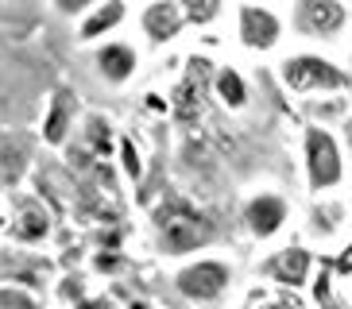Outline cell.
I'll return each instance as SVG.
<instances>
[{
  "mask_svg": "<svg viewBox=\"0 0 352 309\" xmlns=\"http://www.w3.org/2000/svg\"><path fill=\"white\" fill-rule=\"evenodd\" d=\"M23 166H28V147L16 135H0V190L20 182Z\"/></svg>",
  "mask_w": 352,
  "mask_h": 309,
  "instance_id": "16",
  "label": "cell"
},
{
  "mask_svg": "<svg viewBox=\"0 0 352 309\" xmlns=\"http://www.w3.org/2000/svg\"><path fill=\"white\" fill-rule=\"evenodd\" d=\"M94 66L97 73H101L104 85H113V89H120V85H128L135 78V70H140V51H135L132 43H101L94 54Z\"/></svg>",
  "mask_w": 352,
  "mask_h": 309,
  "instance_id": "10",
  "label": "cell"
},
{
  "mask_svg": "<svg viewBox=\"0 0 352 309\" xmlns=\"http://www.w3.org/2000/svg\"><path fill=\"white\" fill-rule=\"evenodd\" d=\"M8 232L12 247H28V251H39L54 232V216L47 209L39 194H16L12 197V209H8Z\"/></svg>",
  "mask_w": 352,
  "mask_h": 309,
  "instance_id": "5",
  "label": "cell"
},
{
  "mask_svg": "<svg viewBox=\"0 0 352 309\" xmlns=\"http://www.w3.org/2000/svg\"><path fill=\"white\" fill-rule=\"evenodd\" d=\"M240 216H244V228H248L256 240H271L287 228L290 205H287V197H279V194H256V197L244 201Z\"/></svg>",
  "mask_w": 352,
  "mask_h": 309,
  "instance_id": "9",
  "label": "cell"
},
{
  "mask_svg": "<svg viewBox=\"0 0 352 309\" xmlns=\"http://www.w3.org/2000/svg\"><path fill=\"white\" fill-rule=\"evenodd\" d=\"M310 271H314V255L302 244L283 247V251H275V255L263 263V275H267L271 282L287 286V290H302L310 282Z\"/></svg>",
  "mask_w": 352,
  "mask_h": 309,
  "instance_id": "11",
  "label": "cell"
},
{
  "mask_svg": "<svg viewBox=\"0 0 352 309\" xmlns=\"http://www.w3.org/2000/svg\"><path fill=\"white\" fill-rule=\"evenodd\" d=\"M236 39L244 51L267 54L283 43V16L263 4H240L236 8Z\"/></svg>",
  "mask_w": 352,
  "mask_h": 309,
  "instance_id": "8",
  "label": "cell"
},
{
  "mask_svg": "<svg viewBox=\"0 0 352 309\" xmlns=\"http://www.w3.org/2000/svg\"><path fill=\"white\" fill-rule=\"evenodd\" d=\"M279 78L294 97H337V93L352 89V73L344 70V66H337L333 58L314 54V51L290 54V58L283 62Z\"/></svg>",
  "mask_w": 352,
  "mask_h": 309,
  "instance_id": "2",
  "label": "cell"
},
{
  "mask_svg": "<svg viewBox=\"0 0 352 309\" xmlns=\"http://www.w3.org/2000/svg\"><path fill=\"white\" fill-rule=\"evenodd\" d=\"M302 163H306V182L314 194H329L344 178V151L337 135L321 124H310L302 132Z\"/></svg>",
  "mask_w": 352,
  "mask_h": 309,
  "instance_id": "3",
  "label": "cell"
},
{
  "mask_svg": "<svg viewBox=\"0 0 352 309\" xmlns=\"http://www.w3.org/2000/svg\"><path fill=\"white\" fill-rule=\"evenodd\" d=\"M54 278V263L28 247H0V286H20L32 294H47V282Z\"/></svg>",
  "mask_w": 352,
  "mask_h": 309,
  "instance_id": "7",
  "label": "cell"
},
{
  "mask_svg": "<svg viewBox=\"0 0 352 309\" xmlns=\"http://www.w3.org/2000/svg\"><path fill=\"white\" fill-rule=\"evenodd\" d=\"M85 154H94L97 163L116 154V135H113V124L104 116H89L85 120Z\"/></svg>",
  "mask_w": 352,
  "mask_h": 309,
  "instance_id": "17",
  "label": "cell"
},
{
  "mask_svg": "<svg viewBox=\"0 0 352 309\" xmlns=\"http://www.w3.org/2000/svg\"><path fill=\"white\" fill-rule=\"evenodd\" d=\"M178 8H182V20H186L190 27H209L213 20H221L225 4H221V0H186V4H178Z\"/></svg>",
  "mask_w": 352,
  "mask_h": 309,
  "instance_id": "19",
  "label": "cell"
},
{
  "mask_svg": "<svg viewBox=\"0 0 352 309\" xmlns=\"http://www.w3.org/2000/svg\"><path fill=\"white\" fill-rule=\"evenodd\" d=\"M349 23H352V4H349ZM349 73H352V58H349Z\"/></svg>",
  "mask_w": 352,
  "mask_h": 309,
  "instance_id": "26",
  "label": "cell"
},
{
  "mask_svg": "<svg viewBox=\"0 0 352 309\" xmlns=\"http://www.w3.org/2000/svg\"><path fill=\"white\" fill-rule=\"evenodd\" d=\"M213 93H217V101L232 113H240L244 104H248V82H244V73L236 66H221L213 73Z\"/></svg>",
  "mask_w": 352,
  "mask_h": 309,
  "instance_id": "15",
  "label": "cell"
},
{
  "mask_svg": "<svg viewBox=\"0 0 352 309\" xmlns=\"http://www.w3.org/2000/svg\"><path fill=\"white\" fill-rule=\"evenodd\" d=\"M175 290L186 301H194V306H217L232 290V267H228L225 259H213V255L190 259L186 267H178Z\"/></svg>",
  "mask_w": 352,
  "mask_h": 309,
  "instance_id": "4",
  "label": "cell"
},
{
  "mask_svg": "<svg viewBox=\"0 0 352 309\" xmlns=\"http://www.w3.org/2000/svg\"><path fill=\"white\" fill-rule=\"evenodd\" d=\"M140 31L147 35V43L155 47H166L170 39H178L186 31V20H182V8L175 0H151L144 12H140Z\"/></svg>",
  "mask_w": 352,
  "mask_h": 309,
  "instance_id": "12",
  "label": "cell"
},
{
  "mask_svg": "<svg viewBox=\"0 0 352 309\" xmlns=\"http://www.w3.org/2000/svg\"><path fill=\"white\" fill-rule=\"evenodd\" d=\"M74 120H78V101H74L70 89H54L51 101H47V113H43V144L47 147H66L74 132Z\"/></svg>",
  "mask_w": 352,
  "mask_h": 309,
  "instance_id": "13",
  "label": "cell"
},
{
  "mask_svg": "<svg viewBox=\"0 0 352 309\" xmlns=\"http://www.w3.org/2000/svg\"><path fill=\"white\" fill-rule=\"evenodd\" d=\"M116 159H120V170L128 182H144V154H140V144L132 135H116Z\"/></svg>",
  "mask_w": 352,
  "mask_h": 309,
  "instance_id": "18",
  "label": "cell"
},
{
  "mask_svg": "<svg viewBox=\"0 0 352 309\" xmlns=\"http://www.w3.org/2000/svg\"><path fill=\"white\" fill-rule=\"evenodd\" d=\"M124 309H155V306H151V301H144V298H135V301H128Z\"/></svg>",
  "mask_w": 352,
  "mask_h": 309,
  "instance_id": "24",
  "label": "cell"
},
{
  "mask_svg": "<svg viewBox=\"0 0 352 309\" xmlns=\"http://www.w3.org/2000/svg\"><path fill=\"white\" fill-rule=\"evenodd\" d=\"M244 309H283V306H279V301H267L263 294H252V298L244 301Z\"/></svg>",
  "mask_w": 352,
  "mask_h": 309,
  "instance_id": "23",
  "label": "cell"
},
{
  "mask_svg": "<svg viewBox=\"0 0 352 309\" xmlns=\"http://www.w3.org/2000/svg\"><path fill=\"white\" fill-rule=\"evenodd\" d=\"M290 23H294L298 35L318 39V43H337L341 31L352 27L349 4H341V0H298V4L290 8Z\"/></svg>",
  "mask_w": 352,
  "mask_h": 309,
  "instance_id": "6",
  "label": "cell"
},
{
  "mask_svg": "<svg viewBox=\"0 0 352 309\" xmlns=\"http://www.w3.org/2000/svg\"><path fill=\"white\" fill-rule=\"evenodd\" d=\"M124 20H128V4L124 0H97L94 8L82 16V23H78V39L97 43V39H104V35H113Z\"/></svg>",
  "mask_w": 352,
  "mask_h": 309,
  "instance_id": "14",
  "label": "cell"
},
{
  "mask_svg": "<svg viewBox=\"0 0 352 309\" xmlns=\"http://www.w3.org/2000/svg\"><path fill=\"white\" fill-rule=\"evenodd\" d=\"M70 309H116V301L109 298V294H85V298Z\"/></svg>",
  "mask_w": 352,
  "mask_h": 309,
  "instance_id": "22",
  "label": "cell"
},
{
  "mask_svg": "<svg viewBox=\"0 0 352 309\" xmlns=\"http://www.w3.org/2000/svg\"><path fill=\"white\" fill-rule=\"evenodd\" d=\"M0 309H43V298L20 286H0Z\"/></svg>",
  "mask_w": 352,
  "mask_h": 309,
  "instance_id": "20",
  "label": "cell"
},
{
  "mask_svg": "<svg viewBox=\"0 0 352 309\" xmlns=\"http://www.w3.org/2000/svg\"><path fill=\"white\" fill-rule=\"evenodd\" d=\"M58 298L70 301V306H78V301L85 298V282H82V275H66L63 282H58Z\"/></svg>",
  "mask_w": 352,
  "mask_h": 309,
  "instance_id": "21",
  "label": "cell"
},
{
  "mask_svg": "<svg viewBox=\"0 0 352 309\" xmlns=\"http://www.w3.org/2000/svg\"><path fill=\"white\" fill-rule=\"evenodd\" d=\"M147 108H159V113H166V101H159V97H147Z\"/></svg>",
  "mask_w": 352,
  "mask_h": 309,
  "instance_id": "25",
  "label": "cell"
},
{
  "mask_svg": "<svg viewBox=\"0 0 352 309\" xmlns=\"http://www.w3.org/2000/svg\"><path fill=\"white\" fill-rule=\"evenodd\" d=\"M151 228H155V247L163 255H190V251H201V247H209L221 232L217 220L182 194H163V201L151 209Z\"/></svg>",
  "mask_w": 352,
  "mask_h": 309,
  "instance_id": "1",
  "label": "cell"
}]
</instances>
